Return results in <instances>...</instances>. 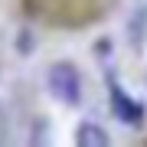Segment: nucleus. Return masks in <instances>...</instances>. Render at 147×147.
<instances>
[{
	"mask_svg": "<svg viewBox=\"0 0 147 147\" xmlns=\"http://www.w3.org/2000/svg\"><path fill=\"white\" fill-rule=\"evenodd\" d=\"M49 92L62 105H79L82 101V79H79L72 62H56L49 69Z\"/></svg>",
	"mask_w": 147,
	"mask_h": 147,
	"instance_id": "obj_1",
	"label": "nucleus"
},
{
	"mask_svg": "<svg viewBox=\"0 0 147 147\" xmlns=\"http://www.w3.org/2000/svg\"><path fill=\"white\" fill-rule=\"evenodd\" d=\"M111 111H115L121 121H127V124H141L144 121V108L137 105V101H131L127 92H121L115 82H111Z\"/></svg>",
	"mask_w": 147,
	"mask_h": 147,
	"instance_id": "obj_2",
	"label": "nucleus"
},
{
	"mask_svg": "<svg viewBox=\"0 0 147 147\" xmlns=\"http://www.w3.org/2000/svg\"><path fill=\"white\" fill-rule=\"evenodd\" d=\"M75 141H79V147H108V144H111V137L101 131L98 124H82Z\"/></svg>",
	"mask_w": 147,
	"mask_h": 147,
	"instance_id": "obj_3",
	"label": "nucleus"
}]
</instances>
